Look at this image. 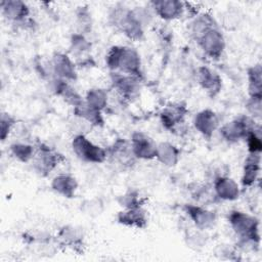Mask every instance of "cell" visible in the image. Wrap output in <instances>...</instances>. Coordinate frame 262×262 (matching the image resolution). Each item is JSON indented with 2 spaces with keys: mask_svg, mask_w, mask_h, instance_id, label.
Returning a JSON list of instances; mask_svg holds the SVG:
<instances>
[{
  "mask_svg": "<svg viewBox=\"0 0 262 262\" xmlns=\"http://www.w3.org/2000/svg\"><path fill=\"white\" fill-rule=\"evenodd\" d=\"M0 7L2 15L13 25H19L30 18L31 10L25 1L2 0L0 2Z\"/></svg>",
  "mask_w": 262,
  "mask_h": 262,
  "instance_id": "obj_18",
  "label": "cell"
},
{
  "mask_svg": "<svg viewBox=\"0 0 262 262\" xmlns=\"http://www.w3.org/2000/svg\"><path fill=\"white\" fill-rule=\"evenodd\" d=\"M187 114L188 110L185 103L170 102L162 108L159 117L162 126L166 130L172 133H176L179 131V128L183 126Z\"/></svg>",
  "mask_w": 262,
  "mask_h": 262,
  "instance_id": "obj_9",
  "label": "cell"
},
{
  "mask_svg": "<svg viewBox=\"0 0 262 262\" xmlns=\"http://www.w3.org/2000/svg\"><path fill=\"white\" fill-rule=\"evenodd\" d=\"M16 118L7 112H2L0 117V139L5 141L16 125Z\"/></svg>",
  "mask_w": 262,
  "mask_h": 262,
  "instance_id": "obj_33",
  "label": "cell"
},
{
  "mask_svg": "<svg viewBox=\"0 0 262 262\" xmlns=\"http://www.w3.org/2000/svg\"><path fill=\"white\" fill-rule=\"evenodd\" d=\"M156 160L165 167H175L180 160V149L172 142H159L157 146Z\"/></svg>",
  "mask_w": 262,
  "mask_h": 262,
  "instance_id": "obj_24",
  "label": "cell"
},
{
  "mask_svg": "<svg viewBox=\"0 0 262 262\" xmlns=\"http://www.w3.org/2000/svg\"><path fill=\"white\" fill-rule=\"evenodd\" d=\"M107 20L111 26L132 41H141L144 37V27L134 15L132 8L124 4H115L111 7Z\"/></svg>",
  "mask_w": 262,
  "mask_h": 262,
  "instance_id": "obj_3",
  "label": "cell"
},
{
  "mask_svg": "<svg viewBox=\"0 0 262 262\" xmlns=\"http://www.w3.org/2000/svg\"><path fill=\"white\" fill-rule=\"evenodd\" d=\"M73 152L85 163L102 164L107 159V151L102 146L92 142L84 133L76 134L71 142Z\"/></svg>",
  "mask_w": 262,
  "mask_h": 262,
  "instance_id": "obj_5",
  "label": "cell"
},
{
  "mask_svg": "<svg viewBox=\"0 0 262 262\" xmlns=\"http://www.w3.org/2000/svg\"><path fill=\"white\" fill-rule=\"evenodd\" d=\"M36 149V145L23 141L13 142L9 146V151L11 156L20 163L32 162L33 158L35 157Z\"/></svg>",
  "mask_w": 262,
  "mask_h": 262,
  "instance_id": "obj_30",
  "label": "cell"
},
{
  "mask_svg": "<svg viewBox=\"0 0 262 262\" xmlns=\"http://www.w3.org/2000/svg\"><path fill=\"white\" fill-rule=\"evenodd\" d=\"M194 129L206 139H211L215 131L220 127V120L216 112L211 108H204L198 112L192 120Z\"/></svg>",
  "mask_w": 262,
  "mask_h": 262,
  "instance_id": "obj_14",
  "label": "cell"
},
{
  "mask_svg": "<svg viewBox=\"0 0 262 262\" xmlns=\"http://www.w3.org/2000/svg\"><path fill=\"white\" fill-rule=\"evenodd\" d=\"M213 191L216 198L221 201H236L241 195L238 183L225 174H220L214 177Z\"/></svg>",
  "mask_w": 262,
  "mask_h": 262,
  "instance_id": "obj_16",
  "label": "cell"
},
{
  "mask_svg": "<svg viewBox=\"0 0 262 262\" xmlns=\"http://www.w3.org/2000/svg\"><path fill=\"white\" fill-rule=\"evenodd\" d=\"M219 27L216 19L209 12H202L194 15L189 26V32L194 41L205 32L212 28Z\"/></svg>",
  "mask_w": 262,
  "mask_h": 262,
  "instance_id": "obj_26",
  "label": "cell"
},
{
  "mask_svg": "<svg viewBox=\"0 0 262 262\" xmlns=\"http://www.w3.org/2000/svg\"><path fill=\"white\" fill-rule=\"evenodd\" d=\"M249 97H262V67L261 63L251 66L247 70Z\"/></svg>",
  "mask_w": 262,
  "mask_h": 262,
  "instance_id": "obj_27",
  "label": "cell"
},
{
  "mask_svg": "<svg viewBox=\"0 0 262 262\" xmlns=\"http://www.w3.org/2000/svg\"><path fill=\"white\" fill-rule=\"evenodd\" d=\"M73 114L76 118L85 121L91 127L104 126V118L102 116V112L90 106L85 102V100L81 104L73 107Z\"/></svg>",
  "mask_w": 262,
  "mask_h": 262,
  "instance_id": "obj_25",
  "label": "cell"
},
{
  "mask_svg": "<svg viewBox=\"0 0 262 262\" xmlns=\"http://www.w3.org/2000/svg\"><path fill=\"white\" fill-rule=\"evenodd\" d=\"M182 210L194 227L200 230L210 229L216 224V213L203 205L185 204L182 207Z\"/></svg>",
  "mask_w": 262,
  "mask_h": 262,
  "instance_id": "obj_10",
  "label": "cell"
},
{
  "mask_svg": "<svg viewBox=\"0 0 262 262\" xmlns=\"http://www.w3.org/2000/svg\"><path fill=\"white\" fill-rule=\"evenodd\" d=\"M84 100L90 106L103 112L108 105L110 95L106 89L101 87H93L86 92Z\"/></svg>",
  "mask_w": 262,
  "mask_h": 262,
  "instance_id": "obj_29",
  "label": "cell"
},
{
  "mask_svg": "<svg viewBox=\"0 0 262 262\" xmlns=\"http://www.w3.org/2000/svg\"><path fill=\"white\" fill-rule=\"evenodd\" d=\"M245 141L247 142L248 152L250 154H261L262 152V137H261V127H258L254 131L250 132Z\"/></svg>",
  "mask_w": 262,
  "mask_h": 262,
  "instance_id": "obj_34",
  "label": "cell"
},
{
  "mask_svg": "<svg viewBox=\"0 0 262 262\" xmlns=\"http://www.w3.org/2000/svg\"><path fill=\"white\" fill-rule=\"evenodd\" d=\"M105 66L110 72H120L143 79L139 52L130 46L114 45L105 54Z\"/></svg>",
  "mask_w": 262,
  "mask_h": 262,
  "instance_id": "obj_1",
  "label": "cell"
},
{
  "mask_svg": "<svg viewBox=\"0 0 262 262\" xmlns=\"http://www.w3.org/2000/svg\"><path fill=\"white\" fill-rule=\"evenodd\" d=\"M193 75L196 83L209 97L215 98L221 92L222 78L215 70L200 66L194 70Z\"/></svg>",
  "mask_w": 262,
  "mask_h": 262,
  "instance_id": "obj_11",
  "label": "cell"
},
{
  "mask_svg": "<svg viewBox=\"0 0 262 262\" xmlns=\"http://www.w3.org/2000/svg\"><path fill=\"white\" fill-rule=\"evenodd\" d=\"M107 158H112V160L119 165L124 167H130L134 164L135 160H137L132 151L130 140L125 138H117L106 149Z\"/></svg>",
  "mask_w": 262,
  "mask_h": 262,
  "instance_id": "obj_19",
  "label": "cell"
},
{
  "mask_svg": "<svg viewBox=\"0 0 262 262\" xmlns=\"http://www.w3.org/2000/svg\"><path fill=\"white\" fill-rule=\"evenodd\" d=\"M155 15L166 21L180 18L185 11V3L179 0H155L148 3Z\"/></svg>",
  "mask_w": 262,
  "mask_h": 262,
  "instance_id": "obj_15",
  "label": "cell"
},
{
  "mask_svg": "<svg viewBox=\"0 0 262 262\" xmlns=\"http://www.w3.org/2000/svg\"><path fill=\"white\" fill-rule=\"evenodd\" d=\"M260 127L259 122L249 115H239L233 120L219 127L220 136L228 143H236L245 140L247 135Z\"/></svg>",
  "mask_w": 262,
  "mask_h": 262,
  "instance_id": "obj_4",
  "label": "cell"
},
{
  "mask_svg": "<svg viewBox=\"0 0 262 262\" xmlns=\"http://www.w3.org/2000/svg\"><path fill=\"white\" fill-rule=\"evenodd\" d=\"M195 42L203 50V52L211 59L218 60L224 53L226 42L223 33L219 27L212 28L202 34Z\"/></svg>",
  "mask_w": 262,
  "mask_h": 262,
  "instance_id": "obj_8",
  "label": "cell"
},
{
  "mask_svg": "<svg viewBox=\"0 0 262 262\" xmlns=\"http://www.w3.org/2000/svg\"><path fill=\"white\" fill-rule=\"evenodd\" d=\"M50 186L55 193L66 199H73L76 195L79 184L77 179L73 175L68 173H61L56 175L51 180Z\"/></svg>",
  "mask_w": 262,
  "mask_h": 262,
  "instance_id": "obj_23",
  "label": "cell"
},
{
  "mask_svg": "<svg viewBox=\"0 0 262 262\" xmlns=\"http://www.w3.org/2000/svg\"><path fill=\"white\" fill-rule=\"evenodd\" d=\"M53 76L68 82H74L78 79L77 64L67 53L54 52L50 59Z\"/></svg>",
  "mask_w": 262,
  "mask_h": 262,
  "instance_id": "obj_13",
  "label": "cell"
},
{
  "mask_svg": "<svg viewBox=\"0 0 262 262\" xmlns=\"http://www.w3.org/2000/svg\"><path fill=\"white\" fill-rule=\"evenodd\" d=\"M56 238L60 245L70 248L78 253L83 252V248L85 245V234L83 228L71 224L63 225L58 230Z\"/></svg>",
  "mask_w": 262,
  "mask_h": 262,
  "instance_id": "obj_17",
  "label": "cell"
},
{
  "mask_svg": "<svg viewBox=\"0 0 262 262\" xmlns=\"http://www.w3.org/2000/svg\"><path fill=\"white\" fill-rule=\"evenodd\" d=\"M49 85L51 91L72 107H75L84 101V98L71 85V82L53 77L49 80Z\"/></svg>",
  "mask_w": 262,
  "mask_h": 262,
  "instance_id": "obj_20",
  "label": "cell"
},
{
  "mask_svg": "<svg viewBox=\"0 0 262 262\" xmlns=\"http://www.w3.org/2000/svg\"><path fill=\"white\" fill-rule=\"evenodd\" d=\"M261 171V154H250L245 159L241 183L244 188H250L259 179Z\"/></svg>",
  "mask_w": 262,
  "mask_h": 262,
  "instance_id": "obj_22",
  "label": "cell"
},
{
  "mask_svg": "<svg viewBox=\"0 0 262 262\" xmlns=\"http://www.w3.org/2000/svg\"><path fill=\"white\" fill-rule=\"evenodd\" d=\"M113 89L123 102H133L140 96L142 80L120 72H110Z\"/></svg>",
  "mask_w": 262,
  "mask_h": 262,
  "instance_id": "obj_6",
  "label": "cell"
},
{
  "mask_svg": "<svg viewBox=\"0 0 262 262\" xmlns=\"http://www.w3.org/2000/svg\"><path fill=\"white\" fill-rule=\"evenodd\" d=\"M130 143L132 151L137 160H154L156 159L158 143L145 132L135 131L131 134Z\"/></svg>",
  "mask_w": 262,
  "mask_h": 262,
  "instance_id": "obj_12",
  "label": "cell"
},
{
  "mask_svg": "<svg viewBox=\"0 0 262 262\" xmlns=\"http://www.w3.org/2000/svg\"><path fill=\"white\" fill-rule=\"evenodd\" d=\"M76 24L78 27V31L76 33L85 35L87 32L91 31L92 19L87 6H80L76 10Z\"/></svg>",
  "mask_w": 262,
  "mask_h": 262,
  "instance_id": "obj_32",
  "label": "cell"
},
{
  "mask_svg": "<svg viewBox=\"0 0 262 262\" xmlns=\"http://www.w3.org/2000/svg\"><path fill=\"white\" fill-rule=\"evenodd\" d=\"M227 220L242 245L250 246L252 249L259 247V220L255 216L241 210H232L228 213Z\"/></svg>",
  "mask_w": 262,
  "mask_h": 262,
  "instance_id": "obj_2",
  "label": "cell"
},
{
  "mask_svg": "<svg viewBox=\"0 0 262 262\" xmlns=\"http://www.w3.org/2000/svg\"><path fill=\"white\" fill-rule=\"evenodd\" d=\"M36 148L35 157L32 160L33 169L41 177L48 176L64 160L62 155L43 142H37Z\"/></svg>",
  "mask_w": 262,
  "mask_h": 262,
  "instance_id": "obj_7",
  "label": "cell"
},
{
  "mask_svg": "<svg viewBox=\"0 0 262 262\" xmlns=\"http://www.w3.org/2000/svg\"><path fill=\"white\" fill-rule=\"evenodd\" d=\"M91 50V43L85 35L73 33L70 38V53L75 56L78 61L89 57L88 52Z\"/></svg>",
  "mask_w": 262,
  "mask_h": 262,
  "instance_id": "obj_28",
  "label": "cell"
},
{
  "mask_svg": "<svg viewBox=\"0 0 262 262\" xmlns=\"http://www.w3.org/2000/svg\"><path fill=\"white\" fill-rule=\"evenodd\" d=\"M248 115L257 122L262 118V97H249L246 102Z\"/></svg>",
  "mask_w": 262,
  "mask_h": 262,
  "instance_id": "obj_35",
  "label": "cell"
},
{
  "mask_svg": "<svg viewBox=\"0 0 262 262\" xmlns=\"http://www.w3.org/2000/svg\"><path fill=\"white\" fill-rule=\"evenodd\" d=\"M146 199L140 195V192L136 189L130 188L126 190L124 193L118 196L117 202L123 209H130V208H137L143 207L145 204Z\"/></svg>",
  "mask_w": 262,
  "mask_h": 262,
  "instance_id": "obj_31",
  "label": "cell"
},
{
  "mask_svg": "<svg viewBox=\"0 0 262 262\" xmlns=\"http://www.w3.org/2000/svg\"><path fill=\"white\" fill-rule=\"evenodd\" d=\"M117 222L125 227L144 229L148 224V217L143 207L123 209L117 214Z\"/></svg>",
  "mask_w": 262,
  "mask_h": 262,
  "instance_id": "obj_21",
  "label": "cell"
}]
</instances>
